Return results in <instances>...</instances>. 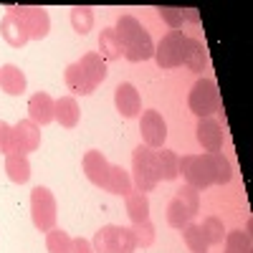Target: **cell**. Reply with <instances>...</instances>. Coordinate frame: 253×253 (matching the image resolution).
<instances>
[{"mask_svg":"<svg viewBox=\"0 0 253 253\" xmlns=\"http://www.w3.org/2000/svg\"><path fill=\"white\" fill-rule=\"evenodd\" d=\"M53 112H56V99H53L51 94L38 91V94H33V96L28 99V119H31L33 124H38V126L51 124V122L56 119Z\"/></svg>","mask_w":253,"mask_h":253,"instance_id":"4fadbf2b","label":"cell"},{"mask_svg":"<svg viewBox=\"0 0 253 253\" xmlns=\"http://www.w3.org/2000/svg\"><path fill=\"white\" fill-rule=\"evenodd\" d=\"M223 243L228 253H253L251 233H246V230H230V233H225Z\"/></svg>","mask_w":253,"mask_h":253,"instance_id":"f546056e","label":"cell"},{"mask_svg":"<svg viewBox=\"0 0 253 253\" xmlns=\"http://www.w3.org/2000/svg\"><path fill=\"white\" fill-rule=\"evenodd\" d=\"M195 137H198V142H200V147L205 152H220L223 150V126L213 117L198 122Z\"/></svg>","mask_w":253,"mask_h":253,"instance_id":"5bb4252c","label":"cell"},{"mask_svg":"<svg viewBox=\"0 0 253 253\" xmlns=\"http://www.w3.org/2000/svg\"><path fill=\"white\" fill-rule=\"evenodd\" d=\"M225 253H228V251H225Z\"/></svg>","mask_w":253,"mask_h":253,"instance_id":"f35d334b","label":"cell"},{"mask_svg":"<svg viewBox=\"0 0 253 253\" xmlns=\"http://www.w3.org/2000/svg\"><path fill=\"white\" fill-rule=\"evenodd\" d=\"M41 147V126L33 124L31 119H20L13 126V147L10 155H28Z\"/></svg>","mask_w":253,"mask_h":253,"instance_id":"30bf717a","label":"cell"},{"mask_svg":"<svg viewBox=\"0 0 253 253\" xmlns=\"http://www.w3.org/2000/svg\"><path fill=\"white\" fill-rule=\"evenodd\" d=\"M157 13H160V18H162L172 31H180V28L185 26V18H182V10H180V8H165V5H162V8H157Z\"/></svg>","mask_w":253,"mask_h":253,"instance_id":"e575fe53","label":"cell"},{"mask_svg":"<svg viewBox=\"0 0 253 253\" xmlns=\"http://www.w3.org/2000/svg\"><path fill=\"white\" fill-rule=\"evenodd\" d=\"M71 253H94V246L86 238H74V251Z\"/></svg>","mask_w":253,"mask_h":253,"instance_id":"8d00e7d4","label":"cell"},{"mask_svg":"<svg viewBox=\"0 0 253 253\" xmlns=\"http://www.w3.org/2000/svg\"><path fill=\"white\" fill-rule=\"evenodd\" d=\"M5 175L15 185H26L31 180V162L28 155H5Z\"/></svg>","mask_w":253,"mask_h":253,"instance_id":"7402d4cb","label":"cell"},{"mask_svg":"<svg viewBox=\"0 0 253 253\" xmlns=\"http://www.w3.org/2000/svg\"><path fill=\"white\" fill-rule=\"evenodd\" d=\"M94 253H134L137 241L132 228L124 225H101L94 233Z\"/></svg>","mask_w":253,"mask_h":253,"instance_id":"3957f363","label":"cell"},{"mask_svg":"<svg viewBox=\"0 0 253 253\" xmlns=\"http://www.w3.org/2000/svg\"><path fill=\"white\" fill-rule=\"evenodd\" d=\"M177 162H180V157L172 150H155V167H157L160 180H165V182L177 180V175H180Z\"/></svg>","mask_w":253,"mask_h":253,"instance_id":"603a6c76","label":"cell"},{"mask_svg":"<svg viewBox=\"0 0 253 253\" xmlns=\"http://www.w3.org/2000/svg\"><path fill=\"white\" fill-rule=\"evenodd\" d=\"M187 107L198 119H210L213 114L220 112V91H218V84L213 79H198L193 84V89L187 94Z\"/></svg>","mask_w":253,"mask_h":253,"instance_id":"7a4b0ae2","label":"cell"},{"mask_svg":"<svg viewBox=\"0 0 253 253\" xmlns=\"http://www.w3.org/2000/svg\"><path fill=\"white\" fill-rule=\"evenodd\" d=\"M124 205H126V215H129L132 223H142V220H150V198L147 193H132L124 198Z\"/></svg>","mask_w":253,"mask_h":253,"instance_id":"cb8c5ba5","label":"cell"},{"mask_svg":"<svg viewBox=\"0 0 253 253\" xmlns=\"http://www.w3.org/2000/svg\"><path fill=\"white\" fill-rule=\"evenodd\" d=\"M205 165H208V172L213 177V185H228L230 177H233V165L223 152H205L203 155Z\"/></svg>","mask_w":253,"mask_h":253,"instance_id":"2e32d148","label":"cell"},{"mask_svg":"<svg viewBox=\"0 0 253 253\" xmlns=\"http://www.w3.org/2000/svg\"><path fill=\"white\" fill-rule=\"evenodd\" d=\"M132 175L124 170L122 165H112L109 167V177H107V185H104V190L107 193H112V195H122V198H126L132 193Z\"/></svg>","mask_w":253,"mask_h":253,"instance_id":"44dd1931","label":"cell"},{"mask_svg":"<svg viewBox=\"0 0 253 253\" xmlns=\"http://www.w3.org/2000/svg\"><path fill=\"white\" fill-rule=\"evenodd\" d=\"M182 18H185V23H200V15L195 8H185L182 10Z\"/></svg>","mask_w":253,"mask_h":253,"instance_id":"74e56055","label":"cell"},{"mask_svg":"<svg viewBox=\"0 0 253 253\" xmlns=\"http://www.w3.org/2000/svg\"><path fill=\"white\" fill-rule=\"evenodd\" d=\"M175 200H180V205L190 213V218H195L200 213V193L190 185H182L175 190Z\"/></svg>","mask_w":253,"mask_h":253,"instance_id":"f1b7e54d","label":"cell"},{"mask_svg":"<svg viewBox=\"0 0 253 253\" xmlns=\"http://www.w3.org/2000/svg\"><path fill=\"white\" fill-rule=\"evenodd\" d=\"M56 122L63 126V129H74L81 119V109H79V101L74 96H61L56 99V112H53Z\"/></svg>","mask_w":253,"mask_h":253,"instance_id":"d6986e66","label":"cell"},{"mask_svg":"<svg viewBox=\"0 0 253 253\" xmlns=\"http://www.w3.org/2000/svg\"><path fill=\"white\" fill-rule=\"evenodd\" d=\"M81 167H84V175H86V180L96 187H104L107 185V177H109V160L104 157L99 150H89L86 155H84L81 160Z\"/></svg>","mask_w":253,"mask_h":253,"instance_id":"7c38bea8","label":"cell"},{"mask_svg":"<svg viewBox=\"0 0 253 253\" xmlns=\"http://www.w3.org/2000/svg\"><path fill=\"white\" fill-rule=\"evenodd\" d=\"M31 218H33V225L41 233H48V230L56 228V198L48 187L38 185L31 190Z\"/></svg>","mask_w":253,"mask_h":253,"instance_id":"5b68a950","label":"cell"},{"mask_svg":"<svg viewBox=\"0 0 253 253\" xmlns=\"http://www.w3.org/2000/svg\"><path fill=\"white\" fill-rule=\"evenodd\" d=\"M114 107H117V112H119L124 119L139 117V112H142V96H139V91H137L134 84L122 81L119 86L114 89Z\"/></svg>","mask_w":253,"mask_h":253,"instance_id":"8fae6325","label":"cell"},{"mask_svg":"<svg viewBox=\"0 0 253 253\" xmlns=\"http://www.w3.org/2000/svg\"><path fill=\"white\" fill-rule=\"evenodd\" d=\"M46 248L48 253H71L74 251V238L66 233V230H48L46 233Z\"/></svg>","mask_w":253,"mask_h":253,"instance_id":"83f0119b","label":"cell"},{"mask_svg":"<svg viewBox=\"0 0 253 253\" xmlns=\"http://www.w3.org/2000/svg\"><path fill=\"white\" fill-rule=\"evenodd\" d=\"M157 167H155V150H150L147 144L134 147L132 152V185L139 193H152L157 187Z\"/></svg>","mask_w":253,"mask_h":253,"instance_id":"277c9868","label":"cell"},{"mask_svg":"<svg viewBox=\"0 0 253 253\" xmlns=\"http://www.w3.org/2000/svg\"><path fill=\"white\" fill-rule=\"evenodd\" d=\"M79 63V66L84 69V71H86L89 74V79L96 84V86H99V84L104 81V79H107L109 76V69H107V61H104L99 53H84L81 56V61H76Z\"/></svg>","mask_w":253,"mask_h":253,"instance_id":"d4e9b609","label":"cell"},{"mask_svg":"<svg viewBox=\"0 0 253 253\" xmlns=\"http://www.w3.org/2000/svg\"><path fill=\"white\" fill-rule=\"evenodd\" d=\"M187 38L182 31H170L160 38V43L155 46V61L160 69H177L185 63V53H187Z\"/></svg>","mask_w":253,"mask_h":253,"instance_id":"8992f818","label":"cell"},{"mask_svg":"<svg viewBox=\"0 0 253 253\" xmlns=\"http://www.w3.org/2000/svg\"><path fill=\"white\" fill-rule=\"evenodd\" d=\"M99 56H101L104 61H119V58L124 56L122 43H119L114 28L101 31V36H99Z\"/></svg>","mask_w":253,"mask_h":253,"instance_id":"484cf974","label":"cell"},{"mask_svg":"<svg viewBox=\"0 0 253 253\" xmlns=\"http://www.w3.org/2000/svg\"><path fill=\"white\" fill-rule=\"evenodd\" d=\"M139 134L150 150H162V144L167 139V122L162 119L160 112L147 109L139 117Z\"/></svg>","mask_w":253,"mask_h":253,"instance_id":"9c48e42d","label":"cell"},{"mask_svg":"<svg viewBox=\"0 0 253 253\" xmlns=\"http://www.w3.org/2000/svg\"><path fill=\"white\" fill-rule=\"evenodd\" d=\"M0 36H3V41H5L10 48H23L28 41H31L26 26L20 23V18L13 15L10 10L3 15V20H0Z\"/></svg>","mask_w":253,"mask_h":253,"instance_id":"9a60e30c","label":"cell"},{"mask_svg":"<svg viewBox=\"0 0 253 253\" xmlns=\"http://www.w3.org/2000/svg\"><path fill=\"white\" fill-rule=\"evenodd\" d=\"M132 233L137 241V248H150L155 243V225L152 220H142V223H132Z\"/></svg>","mask_w":253,"mask_h":253,"instance_id":"836d02e7","label":"cell"},{"mask_svg":"<svg viewBox=\"0 0 253 253\" xmlns=\"http://www.w3.org/2000/svg\"><path fill=\"white\" fill-rule=\"evenodd\" d=\"M185 66L195 74H203L208 71L210 66V56H208V48L200 38H187V53H185Z\"/></svg>","mask_w":253,"mask_h":253,"instance_id":"ffe728a7","label":"cell"},{"mask_svg":"<svg viewBox=\"0 0 253 253\" xmlns=\"http://www.w3.org/2000/svg\"><path fill=\"white\" fill-rule=\"evenodd\" d=\"M28 81H26V74L20 71L15 63H5L0 69V89H3L8 96H20L26 91Z\"/></svg>","mask_w":253,"mask_h":253,"instance_id":"ac0fdd59","label":"cell"},{"mask_svg":"<svg viewBox=\"0 0 253 253\" xmlns=\"http://www.w3.org/2000/svg\"><path fill=\"white\" fill-rule=\"evenodd\" d=\"M200 228H203V233H205V238H208L210 246H223V241H225V225H223L220 218L208 215Z\"/></svg>","mask_w":253,"mask_h":253,"instance_id":"1f68e13d","label":"cell"},{"mask_svg":"<svg viewBox=\"0 0 253 253\" xmlns=\"http://www.w3.org/2000/svg\"><path fill=\"white\" fill-rule=\"evenodd\" d=\"M114 33L122 43V51H124V58L132 61V63H142V61H150L155 56V41L150 36L139 20L134 15H119L117 26H114Z\"/></svg>","mask_w":253,"mask_h":253,"instance_id":"6da1fadb","label":"cell"},{"mask_svg":"<svg viewBox=\"0 0 253 253\" xmlns=\"http://www.w3.org/2000/svg\"><path fill=\"white\" fill-rule=\"evenodd\" d=\"M63 81H66L69 91L81 94V96H89V94H94V91H96V84L89 79V74L84 71V69L79 66V63H69L66 71H63Z\"/></svg>","mask_w":253,"mask_h":253,"instance_id":"e0dca14e","label":"cell"},{"mask_svg":"<svg viewBox=\"0 0 253 253\" xmlns=\"http://www.w3.org/2000/svg\"><path fill=\"white\" fill-rule=\"evenodd\" d=\"M13 147V126L0 119V155H10Z\"/></svg>","mask_w":253,"mask_h":253,"instance_id":"d590c367","label":"cell"},{"mask_svg":"<svg viewBox=\"0 0 253 253\" xmlns=\"http://www.w3.org/2000/svg\"><path fill=\"white\" fill-rule=\"evenodd\" d=\"M13 15L20 18V23L26 26L31 41H43L51 33V18L43 8L38 5H20V8H10Z\"/></svg>","mask_w":253,"mask_h":253,"instance_id":"52a82bcc","label":"cell"},{"mask_svg":"<svg viewBox=\"0 0 253 253\" xmlns=\"http://www.w3.org/2000/svg\"><path fill=\"white\" fill-rule=\"evenodd\" d=\"M167 223H170V228L175 230H182L187 223H193V218H190V213L180 205V200H170V205H167Z\"/></svg>","mask_w":253,"mask_h":253,"instance_id":"d6a6232c","label":"cell"},{"mask_svg":"<svg viewBox=\"0 0 253 253\" xmlns=\"http://www.w3.org/2000/svg\"><path fill=\"white\" fill-rule=\"evenodd\" d=\"M71 28L79 33V36H86L91 28H94V10L86 8V5H79L71 10Z\"/></svg>","mask_w":253,"mask_h":253,"instance_id":"4dcf8cb0","label":"cell"},{"mask_svg":"<svg viewBox=\"0 0 253 253\" xmlns=\"http://www.w3.org/2000/svg\"><path fill=\"white\" fill-rule=\"evenodd\" d=\"M182 241L190 248V253H208V248H210V243H208V238L203 233V228L195 225V223H187L182 228Z\"/></svg>","mask_w":253,"mask_h":253,"instance_id":"4316f807","label":"cell"},{"mask_svg":"<svg viewBox=\"0 0 253 253\" xmlns=\"http://www.w3.org/2000/svg\"><path fill=\"white\" fill-rule=\"evenodd\" d=\"M177 170L185 177V185L195 187L198 193L213 185V177L208 172V165H205L203 155H182L180 162H177Z\"/></svg>","mask_w":253,"mask_h":253,"instance_id":"ba28073f","label":"cell"}]
</instances>
